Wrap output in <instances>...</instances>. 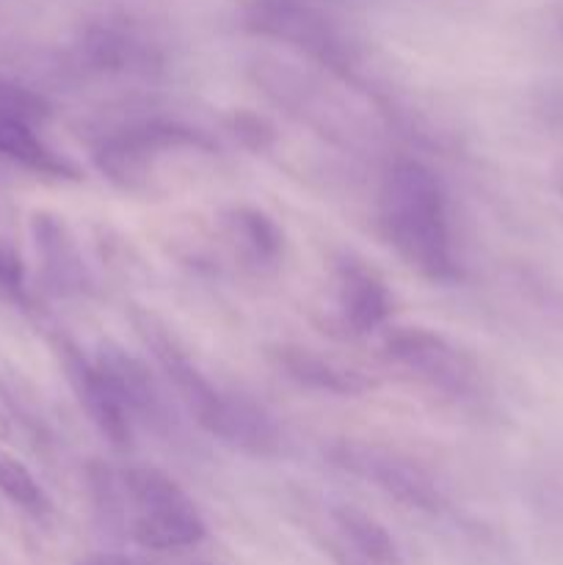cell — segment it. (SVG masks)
I'll use <instances>...</instances> for the list:
<instances>
[{"mask_svg": "<svg viewBox=\"0 0 563 565\" xmlns=\"http://www.w3.org/2000/svg\"><path fill=\"white\" fill-rule=\"evenodd\" d=\"M130 320L136 326L138 337L144 340V345L149 348V353L158 362V367L163 370L171 390L177 392L182 406L199 423V428H204L221 445L232 447V450L243 452V456H276V450H279V434H276V425L270 423V417L263 408L254 406L252 401H246L241 395L235 397L221 392L199 370L191 353L180 345V340L171 334L169 326L158 315L136 307L130 312Z\"/></svg>", "mask_w": 563, "mask_h": 565, "instance_id": "6da1fadb", "label": "cell"}, {"mask_svg": "<svg viewBox=\"0 0 563 565\" xmlns=\"http://www.w3.org/2000/svg\"><path fill=\"white\" fill-rule=\"evenodd\" d=\"M379 226L397 257L431 281L461 276L453 252L450 207L439 177L419 160H397L379 191Z\"/></svg>", "mask_w": 563, "mask_h": 565, "instance_id": "7a4b0ae2", "label": "cell"}, {"mask_svg": "<svg viewBox=\"0 0 563 565\" xmlns=\"http://www.w3.org/2000/svg\"><path fill=\"white\" fill-rule=\"evenodd\" d=\"M171 152H215V143L202 130L180 121H132L99 138L92 160L103 177L125 191H141L155 163Z\"/></svg>", "mask_w": 563, "mask_h": 565, "instance_id": "3957f363", "label": "cell"}, {"mask_svg": "<svg viewBox=\"0 0 563 565\" xmlns=\"http://www.w3.org/2000/svg\"><path fill=\"white\" fill-rule=\"evenodd\" d=\"M329 458L342 472L362 478L364 483L375 486L386 497L397 500L401 505L414 508V511L436 513L445 505V497H442L434 475L395 447L342 439L331 447Z\"/></svg>", "mask_w": 563, "mask_h": 565, "instance_id": "277c9868", "label": "cell"}, {"mask_svg": "<svg viewBox=\"0 0 563 565\" xmlns=\"http://www.w3.org/2000/svg\"><path fill=\"white\" fill-rule=\"evenodd\" d=\"M246 22L259 36L279 39L329 70L348 72L351 53L340 33L304 0H248Z\"/></svg>", "mask_w": 563, "mask_h": 565, "instance_id": "5b68a950", "label": "cell"}, {"mask_svg": "<svg viewBox=\"0 0 563 565\" xmlns=\"http://www.w3.org/2000/svg\"><path fill=\"white\" fill-rule=\"evenodd\" d=\"M384 353L397 367L419 375L439 390L467 392L475 384V367L447 337L425 326H395L384 337Z\"/></svg>", "mask_w": 563, "mask_h": 565, "instance_id": "8992f818", "label": "cell"}, {"mask_svg": "<svg viewBox=\"0 0 563 565\" xmlns=\"http://www.w3.org/2000/svg\"><path fill=\"white\" fill-rule=\"evenodd\" d=\"M59 356L66 375H70L77 401L86 408L88 419L97 425L99 434H103L116 450H127V447L132 445V417L127 414L125 403H121L119 392H116L108 373H105L97 362H88V359L66 340L59 342Z\"/></svg>", "mask_w": 563, "mask_h": 565, "instance_id": "52a82bcc", "label": "cell"}, {"mask_svg": "<svg viewBox=\"0 0 563 565\" xmlns=\"http://www.w3.org/2000/svg\"><path fill=\"white\" fill-rule=\"evenodd\" d=\"M94 362L114 381L116 392H119L132 423H144L147 428L158 430V434H166L171 428L169 401H166L163 390L158 386L155 375L149 373L147 364L138 362L127 351H121L119 345H110V342L103 345V351L97 353Z\"/></svg>", "mask_w": 563, "mask_h": 565, "instance_id": "ba28073f", "label": "cell"}, {"mask_svg": "<svg viewBox=\"0 0 563 565\" xmlns=\"http://www.w3.org/2000/svg\"><path fill=\"white\" fill-rule=\"evenodd\" d=\"M337 303L342 323L353 337L381 329L392 315V296L384 279L351 257L337 265Z\"/></svg>", "mask_w": 563, "mask_h": 565, "instance_id": "9c48e42d", "label": "cell"}, {"mask_svg": "<svg viewBox=\"0 0 563 565\" xmlns=\"http://www.w3.org/2000/svg\"><path fill=\"white\" fill-rule=\"evenodd\" d=\"M270 359H274L276 367H279L293 384L304 386V390L357 397L375 386V381L370 379V375H364L362 370L337 362V359L331 356H323V353L312 351V348L276 345L274 351H270Z\"/></svg>", "mask_w": 563, "mask_h": 565, "instance_id": "30bf717a", "label": "cell"}, {"mask_svg": "<svg viewBox=\"0 0 563 565\" xmlns=\"http://www.w3.org/2000/svg\"><path fill=\"white\" fill-rule=\"evenodd\" d=\"M33 237L50 287L61 296L81 292L86 287V268L64 221L47 213L33 215Z\"/></svg>", "mask_w": 563, "mask_h": 565, "instance_id": "8fae6325", "label": "cell"}, {"mask_svg": "<svg viewBox=\"0 0 563 565\" xmlns=\"http://www.w3.org/2000/svg\"><path fill=\"white\" fill-rule=\"evenodd\" d=\"M130 535L141 550L171 552L196 546L208 535V527H204V519L199 516L196 505L188 500L180 502V505L136 513Z\"/></svg>", "mask_w": 563, "mask_h": 565, "instance_id": "7c38bea8", "label": "cell"}, {"mask_svg": "<svg viewBox=\"0 0 563 565\" xmlns=\"http://www.w3.org/2000/svg\"><path fill=\"white\" fill-rule=\"evenodd\" d=\"M0 154L14 160L22 169L36 171V174L59 177V180H81V171L72 160L53 152L36 136L33 125L14 119V116H0Z\"/></svg>", "mask_w": 563, "mask_h": 565, "instance_id": "4fadbf2b", "label": "cell"}, {"mask_svg": "<svg viewBox=\"0 0 563 565\" xmlns=\"http://www.w3.org/2000/svg\"><path fill=\"white\" fill-rule=\"evenodd\" d=\"M226 232L237 252L257 268L276 265L285 248V235L268 213L257 207H235L226 213Z\"/></svg>", "mask_w": 563, "mask_h": 565, "instance_id": "5bb4252c", "label": "cell"}, {"mask_svg": "<svg viewBox=\"0 0 563 565\" xmlns=\"http://www.w3.org/2000/svg\"><path fill=\"white\" fill-rule=\"evenodd\" d=\"M331 516H334L342 541L351 546L353 557L370 565H401V550H397L395 539L370 513L353 505H340L334 508Z\"/></svg>", "mask_w": 563, "mask_h": 565, "instance_id": "9a60e30c", "label": "cell"}, {"mask_svg": "<svg viewBox=\"0 0 563 565\" xmlns=\"http://www.w3.org/2000/svg\"><path fill=\"white\" fill-rule=\"evenodd\" d=\"M83 58L103 72H138L152 66V50L119 28H92L83 39Z\"/></svg>", "mask_w": 563, "mask_h": 565, "instance_id": "2e32d148", "label": "cell"}, {"mask_svg": "<svg viewBox=\"0 0 563 565\" xmlns=\"http://www.w3.org/2000/svg\"><path fill=\"white\" fill-rule=\"evenodd\" d=\"M0 491L14 502L17 508L28 513H44L50 508L47 494H44L42 486L36 483V478L31 475V469L14 458L11 452L0 450Z\"/></svg>", "mask_w": 563, "mask_h": 565, "instance_id": "e0dca14e", "label": "cell"}, {"mask_svg": "<svg viewBox=\"0 0 563 565\" xmlns=\"http://www.w3.org/2000/svg\"><path fill=\"white\" fill-rule=\"evenodd\" d=\"M0 116H14L36 127L50 116V103L22 83L0 81Z\"/></svg>", "mask_w": 563, "mask_h": 565, "instance_id": "ac0fdd59", "label": "cell"}, {"mask_svg": "<svg viewBox=\"0 0 563 565\" xmlns=\"http://www.w3.org/2000/svg\"><path fill=\"white\" fill-rule=\"evenodd\" d=\"M0 296L14 303H25V265L20 254L0 241Z\"/></svg>", "mask_w": 563, "mask_h": 565, "instance_id": "d6986e66", "label": "cell"}, {"mask_svg": "<svg viewBox=\"0 0 563 565\" xmlns=\"http://www.w3.org/2000/svg\"><path fill=\"white\" fill-rule=\"evenodd\" d=\"M232 132L241 138L243 147L257 149V152H265V149L274 143V127L265 119H259L257 114H235L230 121Z\"/></svg>", "mask_w": 563, "mask_h": 565, "instance_id": "ffe728a7", "label": "cell"}, {"mask_svg": "<svg viewBox=\"0 0 563 565\" xmlns=\"http://www.w3.org/2000/svg\"><path fill=\"white\" fill-rule=\"evenodd\" d=\"M75 565H152V563L136 555H125V552H97V555L83 557V561Z\"/></svg>", "mask_w": 563, "mask_h": 565, "instance_id": "44dd1931", "label": "cell"}, {"mask_svg": "<svg viewBox=\"0 0 563 565\" xmlns=\"http://www.w3.org/2000/svg\"><path fill=\"white\" fill-rule=\"evenodd\" d=\"M557 193H561V196H563V177H561V180H557Z\"/></svg>", "mask_w": 563, "mask_h": 565, "instance_id": "7402d4cb", "label": "cell"}, {"mask_svg": "<svg viewBox=\"0 0 563 565\" xmlns=\"http://www.w3.org/2000/svg\"><path fill=\"white\" fill-rule=\"evenodd\" d=\"M202 565H208V563H202Z\"/></svg>", "mask_w": 563, "mask_h": 565, "instance_id": "603a6c76", "label": "cell"}]
</instances>
